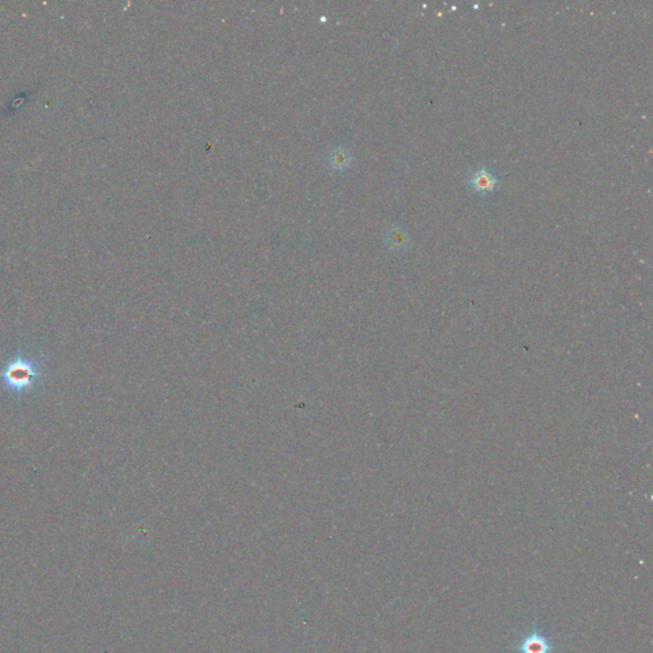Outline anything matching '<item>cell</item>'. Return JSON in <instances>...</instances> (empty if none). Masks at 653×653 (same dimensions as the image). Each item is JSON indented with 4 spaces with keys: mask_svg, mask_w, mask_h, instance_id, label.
Here are the masks:
<instances>
[{
    "mask_svg": "<svg viewBox=\"0 0 653 653\" xmlns=\"http://www.w3.org/2000/svg\"><path fill=\"white\" fill-rule=\"evenodd\" d=\"M40 376V362L25 355H18L0 370L1 385L15 395H22L32 390L39 382Z\"/></svg>",
    "mask_w": 653,
    "mask_h": 653,
    "instance_id": "cell-1",
    "label": "cell"
},
{
    "mask_svg": "<svg viewBox=\"0 0 653 653\" xmlns=\"http://www.w3.org/2000/svg\"><path fill=\"white\" fill-rule=\"evenodd\" d=\"M554 646L549 635L542 633L539 628L528 633L527 635L515 647L517 653H554Z\"/></svg>",
    "mask_w": 653,
    "mask_h": 653,
    "instance_id": "cell-2",
    "label": "cell"
},
{
    "mask_svg": "<svg viewBox=\"0 0 653 653\" xmlns=\"http://www.w3.org/2000/svg\"><path fill=\"white\" fill-rule=\"evenodd\" d=\"M473 187L479 193H489L496 185V179L487 170H479L473 176Z\"/></svg>",
    "mask_w": 653,
    "mask_h": 653,
    "instance_id": "cell-3",
    "label": "cell"
},
{
    "mask_svg": "<svg viewBox=\"0 0 653 653\" xmlns=\"http://www.w3.org/2000/svg\"><path fill=\"white\" fill-rule=\"evenodd\" d=\"M350 162H351V153L346 148L337 147L336 150H334V152L331 154V165L336 170L348 169L350 166Z\"/></svg>",
    "mask_w": 653,
    "mask_h": 653,
    "instance_id": "cell-4",
    "label": "cell"
},
{
    "mask_svg": "<svg viewBox=\"0 0 653 653\" xmlns=\"http://www.w3.org/2000/svg\"><path fill=\"white\" fill-rule=\"evenodd\" d=\"M387 243H388V246L392 248V249H396V251H400L406 246L407 244V235L403 232L402 230L398 229V227H395V229L390 230L387 235Z\"/></svg>",
    "mask_w": 653,
    "mask_h": 653,
    "instance_id": "cell-5",
    "label": "cell"
}]
</instances>
